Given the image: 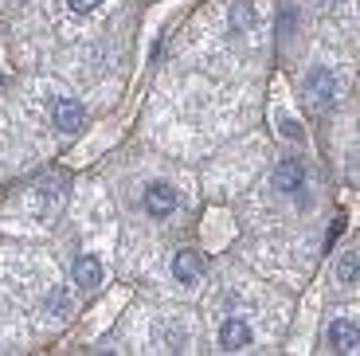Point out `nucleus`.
<instances>
[{
  "label": "nucleus",
  "mask_w": 360,
  "mask_h": 356,
  "mask_svg": "<svg viewBox=\"0 0 360 356\" xmlns=\"http://www.w3.org/2000/svg\"><path fill=\"white\" fill-rule=\"evenodd\" d=\"M47 310H51V317H67L71 313V290L67 286H55L51 294H47Z\"/></svg>",
  "instance_id": "obj_11"
},
{
  "label": "nucleus",
  "mask_w": 360,
  "mask_h": 356,
  "mask_svg": "<svg viewBox=\"0 0 360 356\" xmlns=\"http://www.w3.org/2000/svg\"><path fill=\"white\" fill-rule=\"evenodd\" d=\"M356 278H360V255H356V250H345L341 262H337V282H341V286H352Z\"/></svg>",
  "instance_id": "obj_9"
},
{
  "label": "nucleus",
  "mask_w": 360,
  "mask_h": 356,
  "mask_svg": "<svg viewBox=\"0 0 360 356\" xmlns=\"http://www.w3.org/2000/svg\"><path fill=\"white\" fill-rule=\"evenodd\" d=\"M204 274V258L196 255V250H176V255H172V278H176V282H196V278Z\"/></svg>",
  "instance_id": "obj_7"
},
{
  "label": "nucleus",
  "mask_w": 360,
  "mask_h": 356,
  "mask_svg": "<svg viewBox=\"0 0 360 356\" xmlns=\"http://www.w3.org/2000/svg\"><path fill=\"white\" fill-rule=\"evenodd\" d=\"M325 345H329V352H337V356L356 352L360 348V325L352 317H333L329 329H325Z\"/></svg>",
  "instance_id": "obj_3"
},
{
  "label": "nucleus",
  "mask_w": 360,
  "mask_h": 356,
  "mask_svg": "<svg viewBox=\"0 0 360 356\" xmlns=\"http://www.w3.org/2000/svg\"><path fill=\"white\" fill-rule=\"evenodd\" d=\"M141 204H145V212L153 215V220H169V215L180 208V196H176V188H172V184H165V180H153V184L145 188Z\"/></svg>",
  "instance_id": "obj_4"
},
{
  "label": "nucleus",
  "mask_w": 360,
  "mask_h": 356,
  "mask_svg": "<svg viewBox=\"0 0 360 356\" xmlns=\"http://www.w3.org/2000/svg\"><path fill=\"white\" fill-rule=\"evenodd\" d=\"M274 122H278V134L286 137V141H294V145L306 141V129H302V122H297V117H290L286 110H278V114H274Z\"/></svg>",
  "instance_id": "obj_10"
},
{
  "label": "nucleus",
  "mask_w": 360,
  "mask_h": 356,
  "mask_svg": "<svg viewBox=\"0 0 360 356\" xmlns=\"http://www.w3.org/2000/svg\"><path fill=\"white\" fill-rule=\"evenodd\" d=\"M274 188H278L282 196H297V204L306 208L309 204V188H306V165L302 160H282L278 169H274Z\"/></svg>",
  "instance_id": "obj_2"
},
{
  "label": "nucleus",
  "mask_w": 360,
  "mask_h": 356,
  "mask_svg": "<svg viewBox=\"0 0 360 356\" xmlns=\"http://www.w3.org/2000/svg\"><path fill=\"white\" fill-rule=\"evenodd\" d=\"M67 4H71L75 12H79V16H86V12H94L102 4V0H67Z\"/></svg>",
  "instance_id": "obj_12"
},
{
  "label": "nucleus",
  "mask_w": 360,
  "mask_h": 356,
  "mask_svg": "<svg viewBox=\"0 0 360 356\" xmlns=\"http://www.w3.org/2000/svg\"><path fill=\"white\" fill-rule=\"evenodd\" d=\"M71 274H75V286L94 290V286H102V262L94 255H79L75 258V267H71Z\"/></svg>",
  "instance_id": "obj_8"
},
{
  "label": "nucleus",
  "mask_w": 360,
  "mask_h": 356,
  "mask_svg": "<svg viewBox=\"0 0 360 356\" xmlns=\"http://www.w3.org/2000/svg\"><path fill=\"white\" fill-rule=\"evenodd\" d=\"M51 122H55V129H59V134H75V129H82V125H86V106H82L79 98H55Z\"/></svg>",
  "instance_id": "obj_5"
},
{
  "label": "nucleus",
  "mask_w": 360,
  "mask_h": 356,
  "mask_svg": "<svg viewBox=\"0 0 360 356\" xmlns=\"http://www.w3.org/2000/svg\"><path fill=\"white\" fill-rule=\"evenodd\" d=\"M302 90H306V98L314 110H329L337 102V75L329 71V67H309Z\"/></svg>",
  "instance_id": "obj_1"
},
{
  "label": "nucleus",
  "mask_w": 360,
  "mask_h": 356,
  "mask_svg": "<svg viewBox=\"0 0 360 356\" xmlns=\"http://www.w3.org/2000/svg\"><path fill=\"white\" fill-rule=\"evenodd\" d=\"M247 345H251V325H247L243 317H227L224 325H219V348H227V352H243Z\"/></svg>",
  "instance_id": "obj_6"
}]
</instances>
